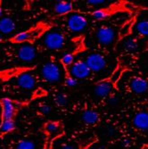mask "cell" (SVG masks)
<instances>
[{
    "label": "cell",
    "mask_w": 148,
    "mask_h": 149,
    "mask_svg": "<svg viewBox=\"0 0 148 149\" xmlns=\"http://www.w3.org/2000/svg\"><path fill=\"white\" fill-rule=\"evenodd\" d=\"M28 68L29 67H15V68H10L0 71V80L6 81L12 78H17L23 72L31 71V69Z\"/></svg>",
    "instance_id": "7c38bea8"
},
{
    "label": "cell",
    "mask_w": 148,
    "mask_h": 149,
    "mask_svg": "<svg viewBox=\"0 0 148 149\" xmlns=\"http://www.w3.org/2000/svg\"><path fill=\"white\" fill-rule=\"evenodd\" d=\"M16 129L15 120L0 121V139H5L7 135L12 133Z\"/></svg>",
    "instance_id": "2e32d148"
},
{
    "label": "cell",
    "mask_w": 148,
    "mask_h": 149,
    "mask_svg": "<svg viewBox=\"0 0 148 149\" xmlns=\"http://www.w3.org/2000/svg\"><path fill=\"white\" fill-rule=\"evenodd\" d=\"M44 47L49 50H59L65 45V38L59 31H48L42 38Z\"/></svg>",
    "instance_id": "3957f363"
},
{
    "label": "cell",
    "mask_w": 148,
    "mask_h": 149,
    "mask_svg": "<svg viewBox=\"0 0 148 149\" xmlns=\"http://www.w3.org/2000/svg\"><path fill=\"white\" fill-rule=\"evenodd\" d=\"M70 72H71L72 77H73L77 79H81L88 78L90 75L91 71L88 68V66L86 63V62L81 61V60H78L71 66Z\"/></svg>",
    "instance_id": "9c48e42d"
},
{
    "label": "cell",
    "mask_w": 148,
    "mask_h": 149,
    "mask_svg": "<svg viewBox=\"0 0 148 149\" xmlns=\"http://www.w3.org/2000/svg\"><path fill=\"white\" fill-rule=\"evenodd\" d=\"M0 149H2V146H1V145H0Z\"/></svg>",
    "instance_id": "e575fe53"
},
{
    "label": "cell",
    "mask_w": 148,
    "mask_h": 149,
    "mask_svg": "<svg viewBox=\"0 0 148 149\" xmlns=\"http://www.w3.org/2000/svg\"><path fill=\"white\" fill-rule=\"evenodd\" d=\"M48 26L44 22H38L36 25L31 27L28 30L21 31L13 35L8 39V42L15 45L30 44L33 45L38 39L43 38V36L48 32Z\"/></svg>",
    "instance_id": "6da1fadb"
},
{
    "label": "cell",
    "mask_w": 148,
    "mask_h": 149,
    "mask_svg": "<svg viewBox=\"0 0 148 149\" xmlns=\"http://www.w3.org/2000/svg\"><path fill=\"white\" fill-rule=\"evenodd\" d=\"M113 91V84L110 81H102L97 83L94 88V92L96 96L99 97H105L110 96V94Z\"/></svg>",
    "instance_id": "5bb4252c"
},
{
    "label": "cell",
    "mask_w": 148,
    "mask_h": 149,
    "mask_svg": "<svg viewBox=\"0 0 148 149\" xmlns=\"http://www.w3.org/2000/svg\"><path fill=\"white\" fill-rule=\"evenodd\" d=\"M39 111L42 114L47 115L51 113V107L48 104H41L39 106Z\"/></svg>",
    "instance_id": "484cf974"
},
{
    "label": "cell",
    "mask_w": 148,
    "mask_h": 149,
    "mask_svg": "<svg viewBox=\"0 0 148 149\" xmlns=\"http://www.w3.org/2000/svg\"><path fill=\"white\" fill-rule=\"evenodd\" d=\"M23 106V103L10 97L0 98V121L15 120Z\"/></svg>",
    "instance_id": "7a4b0ae2"
},
{
    "label": "cell",
    "mask_w": 148,
    "mask_h": 149,
    "mask_svg": "<svg viewBox=\"0 0 148 149\" xmlns=\"http://www.w3.org/2000/svg\"><path fill=\"white\" fill-rule=\"evenodd\" d=\"M2 13H3V1L0 0V19L2 18Z\"/></svg>",
    "instance_id": "1f68e13d"
},
{
    "label": "cell",
    "mask_w": 148,
    "mask_h": 149,
    "mask_svg": "<svg viewBox=\"0 0 148 149\" xmlns=\"http://www.w3.org/2000/svg\"><path fill=\"white\" fill-rule=\"evenodd\" d=\"M92 17L97 21H103L108 17V13L104 9H97L92 13Z\"/></svg>",
    "instance_id": "603a6c76"
},
{
    "label": "cell",
    "mask_w": 148,
    "mask_h": 149,
    "mask_svg": "<svg viewBox=\"0 0 148 149\" xmlns=\"http://www.w3.org/2000/svg\"><path fill=\"white\" fill-rule=\"evenodd\" d=\"M122 47L124 50L127 52H134L138 49V41L136 39H134L132 38H129L124 40Z\"/></svg>",
    "instance_id": "44dd1931"
},
{
    "label": "cell",
    "mask_w": 148,
    "mask_h": 149,
    "mask_svg": "<svg viewBox=\"0 0 148 149\" xmlns=\"http://www.w3.org/2000/svg\"><path fill=\"white\" fill-rule=\"evenodd\" d=\"M65 84L69 87H75L78 84V79L73 77H68L65 79Z\"/></svg>",
    "instance_id": "4316f807"
},
{
    "label": "cell",
    "mask_w": 148,
    "mask_h": 149,
    "mask_svg": "<svg viewBox=\"0 0 148 149\" xmlns=\"http://www.w3.org/2000/svg\"><path fill=\"white\" fill-rule=\"evenodd\" d=\"M87 3L89 6H101L103 4H104L105 1H104V0H88V1H87Z\"/></svg>",
    "instance_id": "f1b7e54d"
},
{
    "label": "cell",
    "mask_w": 148,
    "mask_h": 149,
    "mask_svg": "<svg viewBox=\"0 0 148 149\" xmlns=\"http://www.w3.org/2000/svg\"><path fill=\"white\" fill-rule=\"evenodd\" d=\"M133 124L143 131L148 130V112H138L133 118Z\"/></svg>",
    "instance_id": "4fadbf2b"
},
{
    "label": "cell",
    "mask_w": 148,
    "mask_h": 149,
    "mask_svg": "<svg viewBox=\"0 0 148 149\" xmlns=\"http://www.w3.org/2000/svg\"><path fill=\"white\" fill-rule=\"evenodd\" d=\"M67 26L73 32L83 31L88 26V20L85 16L79 13H72L67 20Z\"/></svg>",
    "instance_id": "52a82bcc"
},
{
    "label": "cell",
    "mask_w": 148,
    "mask_h": 149,
    "mask_svg": "<svg viewBox=\"0 0 148 149\" xmlns=\"http://www.w3.org/2000/svg\"><path fill=\"white\" fill-rule=\"evenodd\" d=\"M116 38L115 31L109 26H102L97 31V38L102 45L107 46L112 44Z\"/></svg>",
    "instance_id": "30bf717a"
},
{
    "label": "cell",
    "mask_w": 148,
    "mask_h": 149,
    "mask_svg": "<svg viewBox=\"0 0 148 149\" xmlns=\"http://www.w3.org/2000/svg\"><path fill=\"white\" fill-rule=\"evenodd\" d=\"M106 133L109 135V136H113V135H115L116 134V130H115V129L113 128V127H112V126H110V127H108L106 129Z\"/></svg>",
    "instance_id": "f546056e"
},
{
    "label": "cell",
    "mask_w": 148,
    "mask_h": 149,
    "mask_svg": "<svg viewBox=\"0 0 148 149\" xmlns=\"http://www.w3.org/2000/svg\"><path fill=\"white\" fill-rule=\"evenodd\" d=\"M91 149H104V148H101V147H95V148H91Z\"/></svg>",
    "instance_id": "836d02e7"
},
{
    "label": "cell",
    "mask_w": 148,
    "mask_h": 149,
    "mask_svg": "<svg viewBox=\"0 0 148 149\" xmlns=\"http://www.w3.org/2000/svg\"><path fill=\"white\" fill-rule=\"evenodd\" d=\"M136 30L141 36H148V21L143 20L137 23Z\"/></svg>",
    "instance_id": "7402d4cb"
},
{
    "label": "cell",
    "mask_w": 148,
    "mask_h": 149,
    "mask_svg": "<svg viewBox=\"0 0 148 149\" xmlns=\"http://www.w3.org/2000/svg\"><path fill=\"white\" fill-rule=\"evenodd\" d=\"M44 130L47 134V136L54 138L59 134L61 130V124L58 121H48L44 125Z\"/></svg>",
    "instance_id": "ac0fdd59"
},
{
    "label": "cell",
    "mask_w": 148,
    "mask_h": 149,
    "mask_svg": "<svg viewBox=\"0 0 148 149\" xmlns=\"http://www.w3.org/2000/svg\"><path fill=\"white\" fill-rule=\"evenodd\" d=\"M117 98L116 97H111L110 98H109V104H116L117 103Z\"/></svg>",
    "instance_id": "4dcf8cb0"
},
{
    "label": "cell",
    "mask_w": 148,
    "mask_h": 149,
    "mask_svg": "<svg viewBox=\"0 0 148 149\" xmlns=\"http://www.w3.org/2000/svg\"><path fill=\"white\" fill-rule=\"evenodd\" d=\"M86 63L91 72H100L104 71L107 66L105 57L99 53H93L88 55L86 58Z\"/></svg>",
    "instance_id": "5b68a950"
},
{
    "label": "cell",
    "mask_w": 148,
    "mask_h": 149,
    "mask_svg": "<svg viewBox=\"0 0 148 149\" xmlns=\"http://www.w3.org/2000/svg\"><path fill=\"white\" fill-rule=\"evenodd\" d=\"M74 58H75V56H74V55H72V54H71V53L65 54V55L62 57L61 62L65 66H70V65H72L75 63Z\"/></svg>",
    "instance_id": "cb8c5ba5"
},
{
    "label": "cell",
    "mask_w": 148,
    "mask_h": 149,
    "mask_svg": "<svg viewBox=\"0 0 148 149\" xmlns=\"http://www.w3.org/2000/svg\"><path fill=\"white\" fill-rule=\"evenodd\" d=\"M72 11V4L69 1L60 0L57 1L55 5V12L57 15H63L66 13H69Z\"/></svg>",
    "instance_id": "e0dca14e"
},
{
    "label": "cell",
    "mask_w": 148,
    "mask_h": 149,
    "mask_svg": "<svg viewBox=\"0 0 148 149\" xmlns=\"http://www.w3.org/2000/svg\"><path fill=\"white\" fill-rule=\"evenodd\" d=\"M55 101L58 105L64 106V105L67 104V103H68V97H67L66 95L63 94V93H59L56 96Z\"/></svg>",
    "instance_id": "d4e9b609"
},
{
    "label": "cell",
    "mask_w": 148,
    "mask_h": 149,
    "mask_svg": "<svg viewBox=\"0 0 148 149\" xmlns=\"http://www.w3.org/2000/svg\"><path fill=\"white\" fill-rule=\"evenodd\" d=\"M37 84V78L36 76L31 72V71L25 72L22 74L19 75L15 78V85L17 88L24 89V90H31L36 87Z\"/></svg>",
    "instance_id": "ba28073f"
},
{
    "label": "cell",
    "mask_w": 148,
    "mask_h": 149,
    "mask_svg": "<svg viewBox=\"0 0 148 149\" xmlns=\"http://www.w3.org/2000/svg\"><path fill=\"white\" fill-rule=\"evenodd\" d=\"M15 22L10 17H2L0 19V32L10 34L15 30Z\"/></svg>",
    "instance_id": "9a60e30c"
},
{
    "label": "cell",
    "mask_w": 148,
    "mask_h": 149,
    "mask_svg": "<svg viewBox=\"0 0 148 149\" xmlns=\"http://www.w3.org/2000/svg\"><path fill=\"white\" fill-rule=\"evenodd\" d=\"M15 56L17 59L22 62H31L37 56V50L34 46L30 44H22L15 52Z\"/></svg>",
    "instance_id": "8992f818"
},
{
    "label": "cell",
    "mask_w": 148,
    "mask_h": 149,
    "mask_svg": "<svg viewBox=\"0 0 148 149\" xmlns=\"http://www.w3.org/2000/svg\"><path fill=\"white\" fill-rule=\"evenodd\" d=\"M81 119L86 124H96L99 120V114L93 110H87L82 113Z\"/></svg>",
    "instance_id": "d6986e66"
},
{
    "label": "cell",
    "mask_w": 148,
    "mask_h": 149,
    "mask_svg": "<svg viewBox=\"0 0 148 149\" xmlns=\"http://www.w3.org/2000/svg\"><path fill=\"white\" fill-rule=\"evenodd\" d=\"M41 75L46 81H48V82H57V81L60 80L62 76L61 68L56 63H47L41 68Z\"/></svg>",
    "instance_id": "277c9868"
},
{
    "label": "cell",
    "mask_w": 148,
    "mask_h": 149,
    "mask_svg": "<svg viewBox=\"0 0 148 149\" xmlns=\"http://www.w3.org/2000/svg\"><path fill=\"white\" fill-rule=\"evenodd\" d=\"M3 41H4V39H3V38H2V36L0 35V44H1V43H2Z\"/></svg>",
    "instance_id": "d6a6232c"
},
{
    "label": "cell",
    "mask_w": 148,
    "mask_h": 149,
    "mask_svg": "<svg viewBox=\"0 0 148 149\" xmlns=\"http://www.w3.org/2000/svg\"><path fill=\"white\" fill-rule=\"evenodd\" d=\"M59 149H78V147L72 143H63Z\"/></svg>",
    "instance_id": "83f0119b"
},
{
    "label": "cell",
    "mask_w": 148,
    "mask_h": 149,
    "mask_svg": "<svg viewBox=\"0 0 148 149\" xmlns=\"http://www.w3.org/2000/svg\"><path fill=\"white\" fill-rule=\"evenodd\" d=\"M129 88L135 94L143 95L148 91V82L145 79L136 76L129 80Z\"/></svg>",
    "instance_id": "8fae6325"
},
{
    "label": "cell",
    "mask_w": 148,
    "mask_h": 149,
    "mask_svg": "<svg viewBox=\"0 0 148 149\" xmlns=\"http://www.w3.org/2000/svg\"><path fill=\"white\" fill-rule=\"evenodd\" d=\"M15 149H37V146L34 141L30 139H20L15 142L13 146Z\"/></svg>",
    "instance_id": "ffe728a7"
}]
</instances>
